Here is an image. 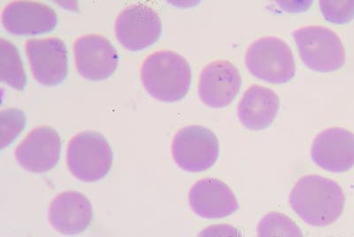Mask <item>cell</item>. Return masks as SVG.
Instances as JSON below:
<instances>
[{
	"instance_id": "277c9868",
	"label": "cell",
	"mask_w": 354,
	"mask_h": 237,
	"mask_svg": "<svg viewBox=\"0 0 354 237\" xmlns=\"http://www.w3.org/2000/svg\"><path fill=\"white\" fill-rule=\"evenodd\" d=\"M245 65L254 77L270 84L289 83L296 74L292 49L276 37L254 41L246 52Z\"/></svg>"
},
{
	"instance_id": "8fae6325",
	"label": "cell",
	"mask_w": 354,
	"mask_h": 237,
	"mask_svg": "<svg viewBox=\"0 0 354 237\" xmlns=\"http://www.w3.org/2000/svg\"><path fill=\"white\" fill-rule=\"evenodd\" d=\"M241 85V75L232 62H211L202 70L199 77V99L211 108H223L235 99Z\"/></svg>"
},
{
	"instance_id": "6da1fadb",
	"label": "cell",
	"mask_w": 354,
	"mask_h": 237,
	"mask_svg": "<svg viewBox=\"0 0 354 237\" xmlns=\"http://www.w3.org/2000/svg\"><path fill=\"white\" fill-rule=\"evenodd\" d=\"M290 207L300 219L313 227H327L342 216L346 197L336 182L321 176H306L290 191Z\"/></svg>"
},
{
	"instance_id": "9c48e42d",
	"label": "cell",
	"mask_w": 354,
	"mask_h": 237,
	"mask_svg": "<svg viewBox=\"0 0 354 237\" xmlns=\"http://www.w3.org/2000/svg\"><path fill=\"white\" fill-rule=\"evenodd\" d=\"M74 53L77 71L87 80H105L115 72L119 64L116 49L100 35L79 37L74 44Z\"/></svg>"
},
{
	"instance_id": "30bf717a",
	"label": "cell",
	"mask_w": 354,
	"mask_h": 237,
	"mask_svg": "<svg viewBox=\"0 0 354 237\" xmlns=\"http://www.w3.org/2000/svg\"><path fill=\"white\" fill-rule=\"evenodd\" d=\"M59 133L47 126L33 129L18 145L15 158L22 169L31 173H46L55 169L61 157Z\"/></svg>"
},
{
	"instance_id": "ac0fdd59",
	"label": "cell",
	"mask_w": 354,
	"mask_h": 237,
	"mask_svg": "<svg viewBox=\"0 0 354 237\" xmlns=\"http://www.w3.org/2000/svg\"><path fill=\"white\" fill-rule=\"evenodd\" d=\"M258 237H303L300 227L286 214L271 211L257 227Z\"/></svg>"
},
{
	"instance_id": "8992f818",
	"label": "cell",
	"mask_w": 354,
	"mask_h": 237,
	"mask_svg": "<svg viewBox=\"0 0 354 237\" xmlns=\"http://www.w3.org/2000/svg\"><path fill=\"white\" fill-rule=\"evenodd\" d=\"M219 141L214 132L202 126H188L176 133L172 154L176 165L185 171L199 173L216 163Z\"/></svg>"
},
{
	"instance_id": "5bb4252c",
	"label": "cell",
	"mask_w": 354,
	"mask_h": 237,
	"mask_svg": "<svg viewBox=\"0 0 354 237\" xmlns=\"http://www.w3.org/2000/svg\"><path fill=\"white\" fill-rule=\"evenodd\" d=\"M192 211L204 219H221L239 210L236 195L225 182L216 178L199 180L189 193Z\"/></svg>"
},
{
	"instance_id": "e0dca14e",
	"label": "cell",
	"mask_w": 354,
	"mask_h": 237,
	"mask_svg": "<svg viewBox=\"0 0 354 237\" xmlns=\"http://www.w3.org/2000/svg\"><path fill=\"white\" fill-rule=\"evenodd\" d=\"M0 80L17 91H24L27 84L20 53L5 39H0Z\"/></svg>"
},
{
	"instance_id": "4fadbf2b",
	"label": "cell",
	"mask_w": 354,
	"mask_h": 237,
	"mask_svg": "<svg viewBox=\"0 0 354 237\" xmlns=\"http://www.w3.org/2000/svg\"><path fill=\"white\" fill-rule=\"evenodd\" d=\"M2 24L8 32L15 36H35L55 30L58 15L43 3L15 1L3 11Z\"/></svg>"
},
{
	"instance_id": "5b68a950",
	"label": "cell",
	"mask_w": 354,
	"mask_h": 237,
	"mask_svg": "<svg viewBox=\"0 0 354 237\" xmlns=\"http://www.w3.org/2000/svg\"><path fill=\"white\" fill-rule=\"evenodd\" d=\"M300 58L311 70L330 73L346 63V50L340 37L330 28L308 26L292 33Z\"/></svg>"
},
{
	"instance_id": "3957f363",
	"label": "cell",
	"mask_w": 354,
	"mask_h": 237,
	"mask_svg": "<svg viewBox=\"0 0 354 237\" xmlns=\"http://www.w3.org/2000/svg\"><path fill=\"white\" fill-rule=\"evenodd\" d=\"M66 162L75 178L84 182H97L112 167V149L106 138L100 133L82 132L69 142Z\"/></svg>"
},
{
	"instance_id": "2e32d148",
	"label": "cell",
	"mask_w": 354,
	"mask_h": 237,
	"mask_svg": "<svg viewBox=\"0 0 354 237\" xmlns=\"http://www.w3.org/2000/svg\"><path fill=\"white\" fill-rule=\"evenodd\" d=\"M279 108L280 100L276 93L261 85H252L240 100L239 120L250 131H263L276 120Z\"/></svg>"
},
{
	"instance_id": "7c38bea8",
	"label": "cell",
	"mask_w": 354,
	"mask_h": 237,
	"mask_svg": "<svg viewBox=\"0 0 354 237\" xmlns=\"http://www.w3.org/2000/svg\"><path fill=\"white\" fill-rule=\"evenodd\" d=\"M311 157L325 171H348L354 166L353 133L339 127L325 129L313 142Z\"/></svg>"
},
{
	"instance_id": "ba28073f",
	"label": "cell",
	"mask_w": 354,
	"mask_h": 237,
	"mask_svg": "<svg viewBox=\"0 0 354 237\" xmlns=\"http://www.w3.org/2000/svg\"><path fill=\"white\" fill-rule=\"evenodd\" d=\"M25 50L33 77L40 84L55 86L65 81L68 71V50L57 37L30 39Z\"/></svg>"
},
{
	"instance_id": "d6986e66",
	"label": "cell",
	"mask_w": 354,
	"mask_h": 237,
	"mask_svg": "<svg viewBox=\"0 0 354 237\" xmlns=\"http://www.w3.org/2000/svg\"><path fill=\"white\" fill-rule=\"evenodd\" d=\"M1 126V149L12 143L21 134L26 124V116L22 111L9 108L2 111L0 116Z\"/></svg>"
},
{
	"instance_id": "9a60e30c",
	"label": "cell",
	"mask_w": 354,
	"mask_h": 237,
	"mask_svg": "<svg viewBox=\"0 0 354 237\" xmlns=\"http://www.w3.org/2000/svg\"><path fill=\"white\" fill-rule=\"evenodd\" d=\"M93 218V205L81 192H63L53 199L50 207V222L63 235L83 233L91 225Z\"/></svg>"
},
{
	"instance_id": "52a82bcc",
	"label": "cell",
	"mask_w": 354,
	"mask_h": 237,
	"mask_svg": "<svg viewBox=\"0 0 354 237\" xmlns=\"http://www.w3.org/2000/svg\"><path fill=\"white\" fill-rule=\"evenodd\" d=\"M162 32L160 15L151 6L134 4L120 12L115 21V36L124 48L138 52L159 40Z\"/></svg>"
},
{
	"instance_id": "44dd1931",
	"label": "cell",
	"mask_w": 354,
	"mask_h": 237,
	"mask_svg": "<svg viewBox=\"0 0 354 237\" xmlns=\"http://www.w3.org/2000/svg\"><path fill=\"white\" fill-rule=\"evenodd\" d=\"M198 237H243L241 231L227 224L212 225L202 230Z\"/></svg>"
},
{
	"instance_id": "7a4b0ae2",
	"label": "cell",
	"mask_w": 354,
	"mask_h": 237,
	"mask_svg": "<svg viewBox=\"0 0 354 237\" xmlns=\"http://www.w3.org/2000/svg\"><path fill=\"white\" fill-rule=\"evenodd\" d=\"M145 91L161 102L174 103L187 95L192 69L183 56L172 50H159L145 59L141 68Z\"/></svg>"
},
{
	"instance_id": "ffe728a7",
	"label": "cell",
	"mask_w": 354,
	"mask_h": 237,
	"mask_svg": "<svg viewBox=\"0 0 354 237\" xmlns=\"http://www.w3.org/2000/svg\"><path fill=\"white\" fill-rule=\"evenodd\" d=\"M320 8L325 20L343 25L354 19V0H322Z\"/></svg>"
}]
</instances>
